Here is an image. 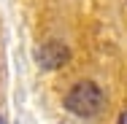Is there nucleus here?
I'll list each match as a JSON object with an SVG mask.
<instances>
[{
	"instance_id": "4",
	"label": "nucleus",
	"mask_w": 127,
	"mask_h": 124,
	"mask_svg": "<svg viewBox=\"0 0 127 124\" xmlns=\"http://www.w3.org/2000/svg\"><path fill=\"white\" fill-rule=\"evenodd\" d=\"M0 124H3V119H0Z\"/></svg>"
},
{
	"instance_id": "1",
	"label": "nucleus",
	"mask_w": 127,
	"mask_h": 124,
	"mask_svg": "<svg viewBox=\"0 0 127 124\" xmlns=\"http://www.w3.org/2000/svg\"><path fill=\"white\" fill-rule=\"evenodd\" d=\"M103 105H105L103 92L92 84V81L76 84V86L68 92V97H65V108L73 111L76 116H95V113L103 111Z\"/></svg>"
},
{
	"instance_id": "3",
	"label": "nucleus",
	"mask_w": 127,
	"mask_h": 124,
	"mask_svg": "<svg viewBox=\"0 0 127 124\" xmlns=\"http://www.w3.org/2000/svg\"><path fill=\"white\" fill-rule=\"evenodd\" d=\"M119 124H127V111L122 113V116H119Z\"/></svg>"
},
{
	"instance_id": "2",
	"label": "nucleus",
	"mask_w": 127,
	"mask_h": 124,
	"mask_svg": "<svg viewBox=\"0 0 127 124\" xmlns=\"http://www.w3.org/2000/svg\"><path fill=\"white\" fill-rule=\"evenodd\" d=\"M68 59V49L65 46H60V43H49V46H43V49L38 51V62L43 65V68H60L62 62Z\"/></svg>"
}]
</instances>
